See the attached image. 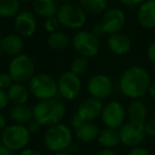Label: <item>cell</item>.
Segmentation results:
<instances>
[{"label":"cell","mask_w":155,"mask_h":155,"mask_svg":"<svg viewBox=\"0 0 155 155\" xmlns=\"http://www.w3.org/2000/svg\"><path fill=\"white\" fill-rule=\"evenodd\" d=\"M119 85L122 94L127 97L132 99L142 97L150 88V74L142 67L133 66L124 71Z\"/></svg>","instance_id":"1"},{"label":"cell","mask_w":155,"mask_h":155,"mask_svg":"<svg viewBox=\"0 0 155 155\" xmlns=\"http://www.w3.org/2000/svg\"><path fill=\"white\" fill-rule=\"evenodd\" d=\"M65 114V105L55 99L41 100L33 108V118L45 127H51L61 123V121L64 119Z\"/></svg>","instance_id":"2"},{"label":"cell","mask_w":155,"mask_h":155,"mask_svg":"<svg viewBox=\"0 0 155 155\" xmlns=\"http://www.w3.org/2000/svg\"><path fill=\"white\" fill-rule=\"evenodd\" d=\"M72 143V132L67 125L58 123L49 127L45 133V144L50 151L61 152Z\"/></svg>","instance_id":"3"},{"label":"cell","mask_w":155,"mask_h":155,"mask_svg":"<svg viewBox=\"0 0 155 155\" xmlns=\"http://www.w3.org/2000/svg\"><path fill=\"white\" fill-rule=\"evenodd\" d=\"M29 89L41 100L54 99L58 94V82L53 77L46 73L33 75L29 83Z\"/></svg>","instance_id":"4"},{"label":"cell","mask_w":155,"mask_h":155,"mask_svg":"<svg viewBox=\"0 0 155 155\" xmlns=\"http://www.w3.org/2000/svg\"><path fill=\"white\" fill-rule=\"evenodd\" d=\"M31 133L24 124H12L1 132V142L13 151L22 150L30 141Z\"/></svg>","instance_id":"5"},{"label":"cell","mask_w":155,"mask_h":155,"mask_svg":"<svg viewBox=\"0 0 155 155\" xmlns=\"http://www.w3.org/2000/svg\"><path fill=\"white\" fill-rule=\"evenodd\" d=\"M61 25L70 29H79L86 21V14L81 5L66 2L61 5L56 13Z\"/></svg>","instance_id":"6"},{"label":"cell","mask_w":155,"mask_h":155,"mask_svg":"<svg viewBox=\"0 0 155 155\" xmlns=\"http://www.w3.org/2000/svg\"><path fill=\"white\" fill-rule=\"evenodd\" d=\"M35 65L33 60L26 54L14 56L9 66V73L13 78L14 82L24 83L30 81L34 75Z\"/></svg>","instance_id":"7"},{"label":"cell","mask_w":155,"mask_h":155,"mask_svg":"<svg viewBox=\"0 0 155 155\" xmlns=\"http://www.w3.org/2000/svg\"><path fill=\"white\" fill-rule=\"evenodd\" d=\"M75 51L84 58H91L98 54L100 50L99 38L93 32L80 31L74 35L72 41Z\"/></svg>","instance_id":"8"},{"label":"cell","mask_w":155,"mask_h":155,"mask_svg":"<svg viewBox=\"0 0 155 155\" xmlns=\"http://www.w3.org/2000/svg\"><path fill=\"white\" fill-rule=\"evenodd\" d=\"M82 83L79 75L72 71H66L58 78V94L66 100H73L79 96Z\"/></svg>","instance_id":"9"},{"label":"cell","mask_w":155,"mask_h":155,"mask_svg":"<svg viewBox=\"0 0 155 155\" xmlns=\"http://www.w3.org/2000/svg\"><path fill=\"white\" fill-rule=\"evenodd\" d=\"M120 141L127 147H137L144 140V124L135 123L130 121L124 124L119 131Z\"/></svg>","instance_id":"10"},{"label":"cell","mask_w":155,"mask_h":155,"mask_svg":"<svg viewBox=\"0 0 155 155\" xmlns=\"http://www.w3.org/2000/svg\"><path fill=\"white\" fill-rule=\"evenodd\" d=\"M102 121L107 127L117 129L123 123L125 118L124 107L119 102L112 101L103 107L101 113Z\"/></svg>","instance_id":"11"},{"label":"cell","mask_w":155,"mask_h":155,"mask_svg":"<svg viewBox=\"0 0 155 155\" xmlns=\"http://www.w3.org/2000/svg\"><path fill=\"white\" fill-rule=\"evenodd\" d=\"M87 89L93 98L102 100L110 95L113 91V84L107 75L96 74L91 77V80L88 81Z\"/></svg>","instance_id":"12"},{"label":"cell","mask_w":155,"mask_h":155,"mask_svg":"<svg viewBox=\"0 0 155 155\" xmlns=\"http://www.w3.org/2000/svg\"><path fill=\"white\" fill-rule=\"evenodd\" d=\"M125 25V15L119 9H110L104 14L101 26L105 34H116L123 29Z\"/></svg>","instance_id":"13"},{"label":"cell","mask_w":155,"mask_h":155,"mask_svg":"<svg viewBox=\"0 0 155 155\" xmlns=\"http://www.w3.org/2000/svg\"><path fill=\"white\" fill-rule=\"evenodd\" d=\"M15 29L19 35L24 37H30L36 31L37 22L33 13L29 11H24L17 14L15 18Z\"/></svg>","instance_id":"14"},{"label":"cell","mask_w":155,"mask_h":155,"mask_svg":"<svg viewBox=\"0 0 155 155\" xmlns=\"http://www.w3.org/2000/svg\"><path fill=\"white\" fill-rule=\"evenodd\" d=\"M102 110H103V105H102L101 101L91 97L85 99L79 105L77 114L86 122V121H91L98 118L101 115Z\"/></svg>","instance_id":"15"},{"label":"cell","mask_w":155,"mask_h":155,"mask_svg":"<svg viewBox=\"0 0 155 155\" xmlns=\"http://www.w3.org/2000/svg\"><path fill=\"white\" fill-rule=\"evenodd\" d=\"M138 21L146 29L155 28V0H147L138 10Z\"/></svg>","instance_id":"16"},{"label":"cell","mask_w":155,"mask_h":155,"mask_svg":"<svg viewBox=\"0 0 155 155\" xmlns=\"http://www.w3.org/2000/svg\"><path fill=\"white\" fill-rule=\"evenodd\" d=\"M24 47V41L18 35L10 34L0 41V48L2 52L11 56H17L21 54Z\"/></svg>","instance_id":"17"},{"label":"cell","mask_w":155,"mask_h":155,"mask_svg":"<svg viewBox=\"0 0 155 155\" xmlns=\"http://www.w3.org/2000/svg\"><path fill=\"white\" fill-rule=\"evenodd\" d=\"M107 44L110 51L114 52L115 54H118V55L127 54L131 50L132 47L131 39L129 38V36L120 32L110 35L107 41Z\"/></svg>","instance_id":"18"},{"label":"cell","mask_w":155,"mask_h":155,"mask_svg":"<svg viewBox=\"0 0 155 155\" xmlns=\"http://www.w3.org/2000/svg\"><path fill=\"white\" fill-rule=\"evenodd\" d=\"M100 130L98 125L91 121H86L80 127L75 130V137L82 142H91L98 139Z\"/></svg>","instance_id":"19"},{"label":"cell","mask_w":155,"mask_h":155,"mask_svg":"<svg viewBox=\"0 0 155 155\" xmlns=\"http://www.w3.org/2000/svg\"><path fill=\"white\" fill-rule=\"evenodd\" d=\"M8 97L10 101L13 102L15 105L25 104L29 99V91L22 83L14 82L8 89Z\"/></svg>","instance_id":"20"},{"label":"cell","mask_w":155,"mask_h":155,"mask_svg":"<svg viewBox=\"0 0 155 155\" xmlns=\"http://www.w3.org/2000/svg\"><path fill=\"white\" fill-rule=\"evenodd\" d=\"M98 141L102 147L106 149L114 148L118 146V143L120 142V133L117 129L106 127L100 132L98 136Z\"/></svg>","instance_id":"21"},{"label":"cell","mask_w":155,"mask_h":155,"mask_svg":"<svg viewBox=\"0 0 155 155\" xmlns=\"http://www.w3.org/2000/svg\"><path fill=\"white\" fill-rule=\"evenodd\" d=\"M127 114H129V118L132 122L144 124L147 121V116H148V110L142 102L135 100L129 106Z\"/></svg>","instance_id":"22"},{"label":"cell","mask_w":155,"mask_h":155,"mask_svg":"<svg viewBox=\"0 0 155 155\" xmlns=\"http://www.w3.org/2000/svg\"><path fill=\"white\" fill-rule=\"evenodd\" d=\"M33 9L44 18L52 17L58 13V7L54 0H33Z\"/></svg>","instance_id":"23"},{"label":"cell","mask_w":155,"mask_h":155,"mask_svg":"<svg viewBox=\"0 0 155 155\" xmlns=\"http://www.w3.org/2000/svg\"><path fill=\"white\" fill-rule=\"evenodd\" d=\"M11 118L19 124H25L33 119V110L26 104H17L11 110Z\"/></svg>","instance_id":"24"},{"label":"cell","mask_w":155,"mask_h":155,"mask_svg":"<svg viewBox=\"0 0 155 155\" xmlns=\"http://www.w3.org/2000/svg\"><path fill=\"white\" fill-rule=\"evenodd\" d=\"M20 8L19 0H0V16L10 18L18 14Z\"/></svg>","instance_id":"25"},{"label":"cell","mask_w":155,"mask_h":155,"mask_svg":"<svg viewBox=\"0 0 155 155\" xmlns=\"http://www.w3.org/2000/svg\"><path fill=\"white\" fill-rule=\"evenodd\" d=\"M80 5L85 12L97 15L106 9L107 0H80Z\"/></svg>","instance_id":"26"},{"label":"cell","mask_w":155,"mask_h":155,"mask_svg":"<svg viewBox=\"0 0 155 155\" xmlns=\"http://www.w3.org/2000/svg\"><path fill=\"white\" fill-rule=\"evenodd\" d=\"M47 41L49 47H51L52 49L60 50L68 46L69 37L67 36L66 33L61 32V31H55V32L50 33Z\"/></svg>","instance_id":"27"},{"label":"cell","mask_w":155,"mask_h":155,"mask_svg":"<svg viewBox=\"0 0 155 155\" xmlns=\"http://www.w3.org/2000/svg\"><path fill=\"white\" fill-rule=\"evenodd\" d=\"M87 69H88V61L84 56L74 58L71 63V71L78 75L85 73Z\"/></svg>","instance_id":"28"},{"label":"cell","mask_w":155,"mask_h":155,"mask_svg":"<svg viewBox=\"0 0 155 155\" xmlns=\"http://www.w3.org/2000/svg\"><path fill=\"white\" fill-rule=\"evenodd\" d=\"M60 25L61 24H60V21H58V17H55V16H52V17L46 18L45 29L50 33L55 32V31H58V26H60Z\"/></svg>","instance_id":"29"},{"label":"cell","mask_w":155,"mask_h":155,"mask_svg":"<svg viewBox=\"0 0 155 155\" xmlns=\"http://www.w3.org/2000/svg\"><path fill=\"white\" fill-rule=\"evenodd\" d=\"M14 83L13 78L10 73H1L0 74V89H9Z\"/></svg>","instance_id":"30"},{"label":"cell","mask_w":155,"mask_h":155,"mask_svg":"<svg viewBox=\"0 0 155 155\" xmlns=\"http://www.w3.org/2000/svg\"><path fill=\"white\" fill-rule=\"evenodd\" d=\"M144 131L146 134L150 136H155V118L151 119L149 121H146L144 123Z\"/></svg>","instance_id":"31"},{"label":"cell","mask_w":155,"mask_h":155,"mask_svg":"<svg viewBox=\"0 0 155 155\" xmlns=\"http://www.w3.org/2000/svg\"><path fill=\"white\" fill-rule=\"evenodd\" d=\"M41 127V124L38 122V121L35 120L34 118H33L31 121H29L28 125H27V127H28L29 132H30L31 134H35V133H37V132H39Z\"/></svg>","instance_id":"32"},{"label":"cell","mask_w":155,"mask_h":155,"mask_svg":"<svg viewBox=\"0 0 155 155\" xmlns=\"http://www.w3.org/2000/svg\"><path fill=\"white\" fill-rule=\"evenodd\" d=\"M10 102V99L8 97V93H5V91L0 89V110H5L8 106Z\"/></svg>","instance_id":"33"},{"label":"cell","mask_w":155,"mask_h":155,"mask_svg":"<svg viewBox=\"0 0 155 155\" xmlns=\"http://www.w3.org/2000/svg\"><path fill=\"white\" fill-rule=\"evenodd\" d=\"M84 122H85V121L83 120V119L81 118V117L79 116V115H78L77 113H75V114L73 115L72 119H71V125H72V127L74 130H77L78 127H80L81 125H82Z\"/></svg>","instance_id":"34"},{"label":"cell","mask_w":155,"mask_h":155,"mask_svg":"<svg viewBox=\"0 0 155 155\" xmlns=\"http://www.w3.org/2000/svg\"><path fill=\"white\" fill-rule=\"evenodd\" d=\"M127 155H150L149 152L143 148H140V147H134Z\"/></svg>","instance_id":"35"},{"label":"cell","mask_w":155,"mask_h":155,"mask_svg":"<svg viewBox=\"0 0 155 155\" xmlns=\"http://www.w3.org/2000/svg\"><path fill=\"white\" fill-rule=\"evenodd\" d=\"M148 58L152 63L155 64V41H153L148 48Z\"/></svg>","instance_id":"36"},{"label":"cell","mask_w":155,"mask_h":155,"mask_svg":"<svg viewBox=\"0 0 155 155\" xmlns=\"http://www.w3.org/2000/svg\"><path fill=\"white\" fill-rule=\"evenodd\" d=\"M93 33L98 37V38H99V37H101V36H104V34H105V32H104L101 24L95 25V27L93 28Z\"/></svg>","instance_id":"37"},{"label":"cell","mask_w":155,"mask_h":155,"mask_svg":"<svg viewBox=\"0 0 155 155\" xmlns=\"http://www.w3.org/2000/svg\"><path fill=\"white\" fill-rule=\"evenodd\" d=\"M0 155H14V151L0 142Z\"/></svg>","instance_id":"38"},{"label":"cell","mask_w":155,"mask_h":155,"mask_svg":"<svg viewBox=\"0 0 155 155\" xmlns=\"http://www.w3.org/2000/svg\"><path fill=\"white\" fill-rule=\"evenodd\" d=\"M121 3L127 5H138V3H142L147 0H119Z\"/></svg>","instance_id":"39"},{"label":"cell","mask_w":155,"mask_h":155,"mask_svg":"<svg viewBox=\"0 0 155 155\" xmlns=\"http://www.w3.org/2000/svg\"><path fill=\"white\" fill-rule=\"evenodd\" d=\"M19 155H43L41 153H39L38 151L32 150V149H27V150H24Z\"/></svg>","instance_id":"40"},{"label":"cell","mask_w":155,"mask_h":155,"mask_svg":"<svg viewBox=\"0 0 155 155\" xmlns=\"http://www.w3.org/2000/svg\"><path fill=\"white\" fill-rule=\"evenodd\" d=\"M5 127H7V121H5V118L3 117V115L0 113V132H2Z\"/></svg>","instance_id":"41"},{"label":"cell","mask_w":155,"mask_h":155,"mask_svg":"<svg viewBox=\"0 0 155 155\" xmlns=\"http://www.w3.org/2000/svg\"><path fill=\"white\" fill-rule=\"evenodd\" d=\"M97 155H117V153L114 152L113 150H110V149H105V150L99 152Z\"/></svg>","instance_id":"42"},{"label":"cell","mask_w":155,"mask_h":155,"mask_svg":"<svg viewBox=\"0 0 155 155\" xmlns=\"http://www.w3.org/2000/svg\"><path fill=\"white\" fill-rule=\"evenodd\" d=\"M149 94H150L151 97L155 100V82L152 83V84L150 85V88H149Z\"/></svg>","instance_id":"43"},{"label":"cell","mask_w":155,"mask_h":155,"mask_svg":"<svg viewBox=\"0 0 155 155\" xmlns=\"http://www.w3.org/2000/svg\"><path fill=\"white\" fill-rule=\"evenodd\" d=\"M54 155H69V154L67 152H65V151H61V152H55Z\"/></svg>","instance_id":"44"},{"label":"cell","mask_w":155,"mask_h":155,"mask_svg":"<svg viewBox=\"0 0 155 155\" xmlns=\"http://www.w3.org/2000/svg\"><path fill=\"white\" fill-rule=\"evenodd\" d=\"M60 1H64V2H69V1H71V0H60Z\"/></svg>","instance_id":"45"},{"label":"cell","mask_w":155,"mask_h":155,"mask_svg":"<svg viewBox=\"0 0 155 155\" xmlns=\"http://www.w3.org/2000/svg\"><path fill=\"white\" fill-rule=\"evenodd\" d=\"M20 1H24V2H29V1H31V0H20Z\"/></svg>","instance_id":"46"},{"label":"cell","mask_w":155,"mask_h":155,"mask_svg":"<svg viewBox=\"0 0 155 155\" xmlns=\"http://www.w3.org/2000/svg\"><path fill=\"white\" fill-rule=\"evenodd\" d=\"M2 53H3V52H2V50H1V48H0V56L2 55Z\"/></svg>","instance_id":"47"},{"label":"cell","mask_w":155,"mask_h":155,"mask_svg":"<svg viewBox=\"0 0 155 155\" xmlns=\"http://www.w3.org/2000/svg\"><path fill=\"white\" fill-rule=\"evenodd\" d=\"M0 41H1V36H0Z\"/></svg>","instance_id":"48"},{"label":"cell","mask_w":155,"mask_h":155,"mask_svg":"<svg viewBox=\"0 0 155 155\" xmlns=\"http://www.w3.org/2000/svg\"><path fill=\"white\" fill-rule=\"evenodd\" d=\"M0 140H1V138H0ZM0 142H1V141H0Z\"/></svg>","instance_id":"49"}]
</instances>
